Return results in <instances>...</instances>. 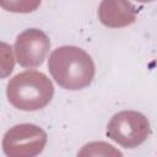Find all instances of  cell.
<instances>
[{"label":"cell","instance_id":"cell-1","mask_svg":"<svg viewBox=\"0 0 157 157\" xmlns=\"http://www.w3.org/2000/svg\"><path fill=\"white\" fill-rule=\"evenodd\" d=\"M48 66L55 81L67 90L87 86L94 74L91 58L75 47H63L54 50Z\"/></svg>","mask_w":157,"mask_h":157},{"label":"cell","instance_id":"cell-4","mask_svg":"<svg viewBox=\"0 0 157 157\" xmlns=\"http://www.w3.org/2000/svg\"><path fill=\"white\" fill-rule=\"evenodd\" d=\"M48 48L49 40L44 33L37 29L27 31L17 38V60L23 66H37L42 64Z\"/></svg>","mask_w":157,"mask_h":157},{"label":"cell","instance_id":"cell-6","mask_svg":"<svg viewBox=\"0 0 157 157\" xmlns=\"http://www.w3.org/2000/svg\"><path fill=\"white\" fill-rule=\"evenodd\" d=\"M141 1H150V0H141Z\"/></svg>","mask_w":157,"mask_h":157},{"label":"cell","instance_id":"cell-5","mask_svg":"<svg viewBox=\"0 0 157 157\" xmlns=\"http://www.w3.org/2000/svg\"><path fill=\"white\" fill-rule=\"evenodd\" d=\"M40 0H2V6L10 11L28 12L33 11Z\"/></svg>","mask_w":157,"mask_h":157},{"label":"cell","instance_id":"cell-2","mask_svg":"<svg viewBox=\"0 0 157 157\" xmlns=\"http://www.w3.org/2000/svg\"><path fill=\"white\" fill-rule=\"evenodd\" d=\"M9 101L23 110H36L44 107L53 96L52 82L40 72H22L7 86Z\"/></svg>","mask_w":157,"mask_h":157},{"label":"cell","instance_id":"cell-3","mask_svg":"<svg viewBox=\"0 0 157 157\" xmlns=\"http://www.w3.org/2000/svg\"><path fill=\"white\" fill-rule=\"evenodd\" d=\"M147 131V120L144 115L135 112H123L114 115L108 126V134L112 139L126 146L142 142Z\"/></svg>","mask_w":157,"mask_h":157}]
</instances>
